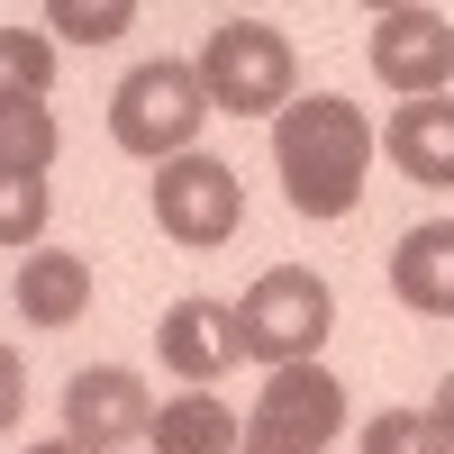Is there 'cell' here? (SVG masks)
Segmentation results:
<instances>
[{
	"instance_id": "cell-11",
	"label": "cell",
	"mask_w": 454,
	"mask_h": 454,
	"mask_svg": "<svg viewBox=\"0 0 454 454\" xmlns=\"http://www.w3.org/2000/svg\"><path fill=\"white\" fill-rule=\"evenodd\" d=\"M19 318H27V327H73V318H91V263L64 254V246L19 254Z\"/></svg>"
},
{
	"instance_id": "cell-18",
	"label": "cell",
	"mask_w": 454,
	"mask_h": 454,
	"mask_svg": "<svg viewBox=\"0 0 454 454\" xmlns=\"http://www.w3.org/2000/svg\"><path fill=\"white\" fill-rule=\"evenodd\" d=\"M46 237V182L0 173V246H36Z\"/></svg>"
},
{
	"instance_id": "cell-5",
	"label": "cell",
	"mask_w": 454,
	"mask_h": 454,
	"mask_svg": "<svg viewBox=\"0 0 454 454\" xmlns=\"http://www.w3.org/2000/svg\"><path fill=\"white\" fill-rule=\"evenodd\" d=\"M336 427H346V382L327 364H282L273 382L254 391L237 454H327Z\"/></svg>"
},
{
	"instance_id": "cell-4",
	"label": "cell",
	"mask_w": 454,
	"mask_h": 454,
	"mask_svg": "<svg viewBox=\"0 0 454 454\" xmlns=\"http://www.w3.org/2000/svg\"><path fill=\"white\" fill-rule=\"evenodd\" d=\"M327 327H336V300H327V282L309 263H273V273L237 300V355L273 364V372L282 364H318Z\"/></svg>"
},
{
	"instance_id": "cell-19",
	"label": "cell",
	"mask_w": 454,
	"mask_h": 454,
	"mask_svg": "<svg viewBox=\"0 0 454 454\" xmlns=\"http://www.w3.org/2000/svg\"><path fill=\"white\" fill-rule=\"evenodd\" d=\"M19 409H27V372H19V346H0V436L19 427Z\"/></svg>"
},
{
	"instance_id": "cell-15",
	"label": "cell",
	"mask_w": 454,
	"mask_h": 454,
	"mask_svg": "<svg viewBox=\"0 0 454 454\" xmlns=\"http://www.w3.org/2000/svg\"><path fill=\"white\" fill-rule=\"evenodd\" d=\"M55 109L46 100H27V109H0V173H27V182H46L55 164Z\"/></svg>"
},
{
	"instance_id": "cell-13",
	"label": "cell",
	"mask_w": 454,
	"mask_h": 454,
	"mask_svg": "<svg viewBox=\"0 0 454 454\" xmlns=\"http://www.w3.org/2000/svg\"><path fill=\"white\" fill-rule=\"evenodd\" d=\"M237 436H246V419L218 391H182V400L155 409V427H145L155 454H237Z\"/></svg>"
},
{
	"instance_id": "cell-17",
	"label": "cell",
	"mask_w": 454,
	"mask_h": 454,
	"mask_svg": "<svg viewBox=\"0 0 454 454\" xmlns=\"http://www.w3.org/2000/svg\"><path fill=\"white\" fill-rule=\"evenodd\" d=\"M364 454H454V445L436 436L427 409H382V419L364 427Z\"/></svg>"
},
{
	"instance_id": "cell-2",
	"label": "cell",
	"mask_w": 454,
	"mask_h": 454,
	"mask_svg": "<svg viewBox=\"0 0 454 454\" xmlns=\"http://www.w3.org/2000/svg\"><path fill=\"white\" fill-rule=\"evenodd\" d=\"M200 91H209V109H227V119H282V109L300 100V55H291V36L227 10V19L209 27V46H200Z\"/></svg>"
},
{
	"instance_id": "cell-3",
	"label": "cell",
	"mask_w": 454,
	"mask_h": 454,
	"mask_svg": "<svg viewBox=\"0 0 454 454\" xmlns=\"http://www.w3.org/2000/svg\"><path fill=\"white\" fill-rule=\"evenodd\" d=\"M209 128V91H200V64H137L119 91H109V137L128 145V155L145 164H173V155H192V137Z\"/></svg>"
},
{
	"instance_id": "cell-12",
	"label": "cell",
	"mask_w": 454,
	"mask_h": 454,
	"mask_svg": "<svg viewBox=\"0 0 454 454\" xmlns=\"http://www.w3.org/2000/svg\"><path fill=\"white\" fill-rule=\"evenodd\" d=\"M391 291L427 318H454V218H427L391 246Z\"/></svg>"
},
{
	"instance_id": "cell-7",
	"label": "cell",
	"mask_w": 454,
	"mask_h": 454,
	"mask_svg": "<svg viewBox=\"0 0 454 454\" xmlns=\"http://www.w3.org/2000/svg\"><path fill=\"white\" fill-rule=\"evenodd\" d=\"M372 73L400 100H436L454 82V19L427 0H400V10H372Z\"/></svg>"
},
{
	"instance_id": "cell-8",
	"label": "cell",
	"mask_w": 454,
	"mask_h": 454,
	"mask_svg": "<svg viewBox=\"0 0 454 454\" xmlns=\"http://www.w3.org/2000/svg\"><path fill=\"white\" fill-rule=\"evenodd\" d=\"M145 427H155V400H145V382H137L128 364H82L64 382V436L82 445V454H119Z\"/></svg>"
},
{
	"instance_id": "cell-16",
	"label": "cell",
	"mask_w": 454,
	"mask_h": 454,
	"mask_svg": "<svg viewBox=\"0 0 454 454\" xmlns=\"http://www.w3.org/2000/svg\"><path fill=\"white\" fill-rule=\"evenodd\" d=\"M46 27H64L73 46H109V36H128V27H137V0H55Z\"/></svg>"
},
{
	"instance_id": "cell-10",
	"label": "cell",
	"mask_w": 454,
	"mask_h": 454,
	"mask_svg": "<svg viewBox=\"0 0 454 454\" xmlns=\"http://www.w3.org/2000/svg\"><path fill=\"white\" fill-rule=\"evenodd\" d=\"M382 155L409 173V182H427V192H454V100H400L391 109V128H382Z\"/></svg>"
},
{
	"instance_id": "cell-1",
	"label": "cell",
	"mask_w": 454,
	"mask_h": 454,
	"mask_svg": "<svg viewBox=\"0 0 454 454\" xmlns=\"http://www.w3.org/2000/svg\"><path fill=\"white\" fill-rule=\"evenodd\" d=\"M273 164H282V200L300 218H346L372 173V119L336 91H309L273 119Z\"/></svg>"
},
{
	"instance_id": "cell-6",
	"label": "cell",
	"mask_w": 454,
	"mask_h": 454,
	"mask_svg": "<svg viewBox=\"0 0 454 454\" xmlns=\"http://www.w3.org/2000/svg\"><path fill=\"white\" fill-rule=\"evenodd\" d=\"M155 218H164V237L173 246H192V254H209V246H227L237 237V218H246V192H237V164H218V155H173L164 173H155Z\"/></svg>"
},
{
	"instance_id": "cell-21",
	"label": "cell",
	"mask_w": 454,
	"mask_h": 454,
	"mask_svg": "<svg viewBox=\"0 0 454 454\" xmlns=\"http://www.w3.org/2000/svg\"><path fill=\"white\" fill-rule=\"evenodd\" d=\"M27 454H82V445H73V436H55V445H27Z\"/></svg>"
},
{
	"instance_id": "cell-9",
	"label": "cell",
	"mask_w": 454,
	"mask_h": 454,
	"mask_svg": "<svg viewBox=\"0 0 454 454\" xmlns=\"http://www.w3.org/2000/svg\"><path fill=\"white\" fill-rule=\"evenodd\" d=\"M155 346H164V372H182L192 391H209L227 364H237V309L227 300H173L164 327H155Z\"/></svg>"
},
{
	"instance_id": "cell-14",
	"label": "cell",
	"mask_w": 454,
	"mask_h": 454,
	"mask_svg": "<svg viewBox=\"0 0 454 454\" xmlns=\"http://www.w3.org/2000/svg\"><path fill=\"white\" fill-rule=\"evenodd\" d=\"M46 82H55V36H36V27H0V109L46 100Z\"/></svg>"
},
{
	"instance_id": "cell-20",
	"label": "cell",
	"mask_w": 454,
	"mask_h": 454,
	"mask_svg": "<svg viewBox=\"0 0 454 454\" xmlns=\"http://www.w3.org/2000/svg\"><path fill=\"white\" fill-rule=\"evenodd\" d=\"M427 419H436V436L454 445V372H445V382H436V400H427Z\"/></svg>"
}]
</instances>
